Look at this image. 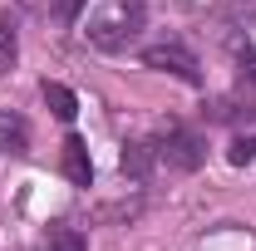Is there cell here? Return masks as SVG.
<instances>
[{
  "label": "cell",
  "instance_id": "obj_5",
  "mask_svg": "<svg viewBox=\"0 0 256 251\" xmlns=\"http://www.w3.org/2000/svg\"><path fill=\"white\" fill-rule=\"evenodd\" d=\"M0 153L5 158H25L30 153V124L15 108H0Z\"/></svg>",
  "mask_w": 256,
  "mask_h": 251
},
{
  "label": "cell",
  "instance_id": "obj_9",
  "mask_svg": "<svg viewBox=\"0 0 256 251\" xmlns=\"http://www.w3.org/2000/svg\"><path fill=\"white\" fill-rule=\"evenodd\" d=\"M50 251H89V242H84V232H74V226H54V232H50Z\"/></svg>",
  "mask_w": 256,
  "mask_h": 251
},
{
  "label": "cell",
  "instance_id": "obj_10",
  "mask_svg": "<svg viewBox=\"0 0 256 251\" xmlns=\"http://www.w3.org/2000/svg\"><path fill=\"white\" fill-rule=\"evenodd\" d=\"M226 158H232L236 168L256 162V133H236V138H232V148H226Z\"/></svg>",
  "mask_w": 256,
  "mask_h": 251
},
{
  "label": "cell",
  "instance_id": "obj_7",
  "mask_svg": "<svg viewBox=\"0 0 256 251\" xmlns=\"http://www.w3.org/2000/svg\"><path fill=\"white\" fill-rule=\"evenodd\" d=\"M20 54V40H15V20L0 10V74H10V64Z\"/></svg>",
  "mask_w": 256,
  "mask_h": 251
},
{
  "label": "cell",
  "instance_id": "obj_3",
  "mask_svg": "<svg viewBox=\"0 0 256 251\" xmlns=\"http://www.w3.org/2000/svg\"><path fill=\"white\" fill-rule=\"evenodd\" d=\"M158 158L168 162V168H178V172H197L202 158H207V148H202V138L188 133V128H168L162 143H158Z\"/></svg>",
  "mask_w": 256,
  "mask_h": 251
},
{
  "label": "cell",
  "instance_id": "obj_2",
  "mask_svg": "<svg viewBox=\"0 0 256 251\" xmlns=\"http://www.w3.org/2000/svg\"><path fill=\"white\" fill-rule=\"evenodd\" d=\"M143 64L148 69H162V74H172V79H182V84H202V64H197V54L192 50H182V44H153V50H143Z\"/></svg>",
  "mask_w": 256,
  "mask_h": 251
},
{
  "label": "cell",
  "instance_id": "obj_6",
  "mask_svg": "<svg viewBox=\"0 0 256 251\" xmlns=\"http://www.w3.org/2000/svg\"><path fill=\"white\" fill-rule=\"evenodd\" d=\"M44 104H50V114L60 118V124H74V114H79V98H74V89H64V84H50L44 79Z\"/></svg>",
  "mask_w": 256,
  "mask_h": 251
},
{
  "label": "cell",
  "instance_id": "obj_4",
  "mask_svg": "<svg viewBox=\"0 0 256 251\" xmlns=\"http://www.w3.org/2000/svg\"><path fill=\"white\" fill-rule=\"evenodd\" d=\"M64 178H69L74 188H89V182H94V162H89V143H84L79 133H69V138H64Z\"/></svg>",
  "mask_w": 256,
  "mask_h": 251
},
{
  "label": "cell",
  "instance_id": "obj_11",
  "mask_svg": "<svg viewBox=\"0 0 256 251\" xmlns=\"http://www.w3.org/2000/svg\"><path fill=\"white\" fill-rule=\"evenodd\" d=\"M84 5H89V0H54V20H60V25H74Z\"/></svg>",
  "mask_w": 256,
  "mask_h": 251
},
{
  "label": "cell",
  "instance_id": "obj_8",
  "mask_svg": "<svg viewBox=\"0 0 256 251\" xmlns=\"http://www.w3.org/2000/svg\"><path fill=\"white\" fill-rule=\"evenodd\" d=\"M148 162H153L148 143H128L124 158H118V168H124V172H133V178H143V172H148Z\"/></svg>",
  "mask_w": 256,
  "mask_h": 251
},
{
  "label": "cell",
  "instance_id": "obj_12",
  "mask_svg": "<svg viewBox=\"0 0 256 251\" xmlns=\"http://www.w3.org/2000/svg\"><path fill=\"white\" fill-rule=\"evenodd\" d=\"M236 64H242V79H246V84H256V44H246V50L236 54Z\"/></svg>",
  "mask_w": 256,
  "mask_h": 251
},
{
  "label": "cell",
  "instance_id": "obj_1",
  "mask_svg": "<svg viewBox=\"0 0 256 251\" xmlns=\"http://www.w3.org/2000/svg\"><path fill=\"white\" fill-rule=\"evenodd\" d=\"M143 30V5L138 0H108L98 15H89V44L94 50H108V54H118L128 50V40Z\"/></svg>",
  "mask_w": 256,
  "mask_h": 251
}]
</instances>
